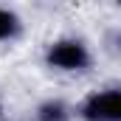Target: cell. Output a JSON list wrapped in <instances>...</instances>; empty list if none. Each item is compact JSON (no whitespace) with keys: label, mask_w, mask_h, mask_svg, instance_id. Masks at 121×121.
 Returning <instances> with one entry per match:
<instances>
[{"label":"cell","mask_w":121,"mask_h":121,"mask_svg":"<svg viewBox=\"0 0 121 121\" xmlns=\"http://www.w3.org/2000/svg\"><path fill=\"white\" fill-rule=\"evenodd\" d=\"M45 62L56 70H85L90 65V51L82 39H56L48 45Z\"/></svg>","instance_id":"obj_1"},{"label":"cell","mask_w":121,"mask_h":121,"mask_svg":"<svg viewBox=\"0 0 121 121\" xmlns=\"http://www.w3.org/2000/svg\"><path fill=\"white\" fill-rule=\"evenodd\" d=\"M85 121H121V90H99L82 104Z\"/></svg>","instance_id":"obj_2"},{"label":"cell","mask_w":121,"mask_h":121,"mask_svg":"<svg viewBox=\"0 0 121 121\" xmlns=\"http://www.w3.org/2000/svg\"><path fill=\"white\" fill-rule=\"evenodd\" d=\"M17 34H20V17L14 11H9V9L0 6V42L14 39Z\"/></svg>","instance_id":"obj_3"}]
</instances>
